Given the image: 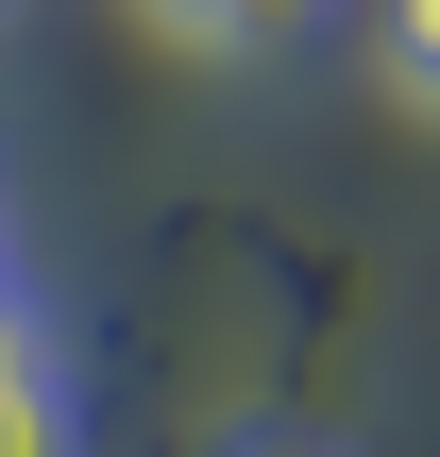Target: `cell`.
I'll return each mask as SVG.
<instances>
[{"label": "cell", "instance_id": "obj_1", "mask_svg": "<svg viewBox=\"0 0 440 457\" xmlns=\"http://www.w3.org/2000/svg\"><path fill=\"white\" fill-rule=\"evenodd\" d=\"M0 457H85V390H68V339L51 305L0 271Z\"/></svg>", "mask_w": 440, "mask_h": 457}, {"label": "cell", "instance_id": "obj_2", "mask_svg": "<svg viewBox=\"0 0 440 457\" xmlns=\"http://www.w3.org/2000/svg\"><path fill=\"white\" fill-rule=\"evenodd\" d=\"M170 51H203V68H271V51H305L339 0H136Z\"/></svg>", "mask_w": 440, "mask_h": 457}, {"label": "cell", "instance_id": "obj_3", "mask_svg": "<svg viewBox=\"0 0 440 457\" xmlns=\"http://www.w3.org/2000/svg\"><path fill=\"white\" fill-rule=\"evenodd\" d=\"M373 68H390V102L440 119V0H373Z\"/></svg>", "mask_w": 440, "mask_h": 457}, {"label": "cell", "instance_id": "obj_4", "mask_svg": "<svg viewBox=\"0 0 440 457\" xmlns=\"http://www.w3.org/2000/svg\"><path fill=\"white\" fill-rule=\"evenodd\" d=\"M220 457H356V441H339V424H237Z\"/></svg>", "mask_w": 440, "mask_h": 457}, {"label": "cell", "instance_id": "obj_5", "mask_svg": "<svg viewBox=\"0 0 440 457\" xmlns=\"http://www.w3.org/2000/svg\"><path fill=\"white\" fill-rule=\"evenodd\" d=\"M0 271H17V204H0Z\"/></svg>", "mask_w": 440, "mask_h": 457}, {"label": "cell", "instance_id": "obj_6", "mask_svg": "<svg viewBox=\"0 0 440 457\" xmlns=\"http://www.w3.org/2000/svg\"><path fill=\"white\" fill-rule=\"evenodd\" d=\"M0 17H17V0H0Z\"/></svg>", "mask_w": 440, "mask_h": 457}]
</instances>
